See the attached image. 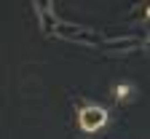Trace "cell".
Wrapping results in <instances>:
<instances>
[{"mask_svg":"<svg viewBox=\"0 0 150 139\" xmlns=\"http://www.w3.org/2000/svg\"><path fill=\"white\" fill-rule=\"evenodd\" d=\"M129 91H131L129 86H118V88H115V96H118V99H123V96H126Z\"/></svg>","mask_w":150,"mask_h":139,"instance_id":"obj_2","label":"cell"},{"mask_svg":"<svg viewBox=\"0 0 150 139\" xmlns=\"http://www.w3.org/2000/svg\"><path fill=\"white\" fill-rule=\"evenodd\" d=\"M105 121H107V112L99 107H86L81 112V128H86V131H97Z\"/></svg>","mask_w":150,"mask_h":139,"instance_id":"obj_1","label":"cell"}]
</instances>
